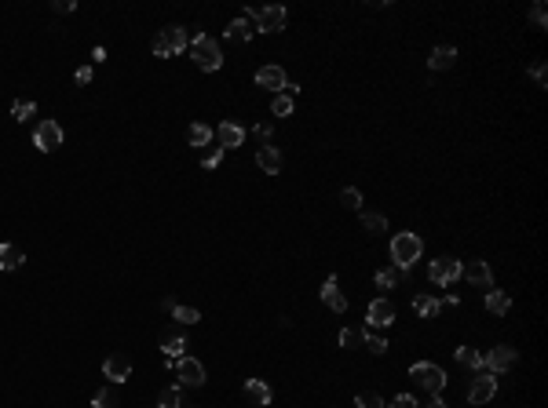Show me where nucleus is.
<instances>
[{
	"instance_id": "f257e3e1",
	"label": "nucleus",
	"mask_w": 548,
	"mask_h": 408,
	"mask_svg": "<svg viewBox=\"0 0 548 408\" xmlns=\"http://www.w3.org/2000/svg\"><path fill=\"white\" fill-rule=\"evenodd\" d=\"M420 251H424V241H420L417 234H395L391 237V263L395 270H413V263L420 259Z\"/></svg>"
},
{
	"instance_id": "f03ea898",
	"label": "nucleus",
	"mask_w": 548,
	"mask_h": 408,
	"mask_svg": "<svg viewBox=\"0 0 548 408\" xmlns=\"http://www.w3.org/2000/svg\"><path fill=\"white\" fill-rule=\"evenodd\" d=\"M190 59H194V66L197 69H205V73H216L219 66H223V51H219V44L212 40V37H194L190 40Z\"/></svg>"
},
{
	"instance_id": "7ed1b4c3",
	"label": "nucleus",
	"mask_w": 548,
	"mask_h": 408,
	"mask_svg": "<svg viewBox=\"0 0 548 408\" xmlns=\"http://www.w3.org/2000/svg\"><path fill=\"white\" fill-rule=\"evenodd\" d=\"M187 47H190V40H187L183 26H165V30L154 37V44H150V51L158 59H172V55H180V51H187Z\"/></svg>"
},
{
	"instance_id": "20e7f679",
	"label": "nucleus",
	"mask_w": 548,
	"mask_h": 408,
	"mask_svg": "<svg viewBox=\"0 0 548 408\" xmlns=\"http://www.w3.org/2000/svg\"><path fill=\"white\" fill-rule=\"evenodd\" d=\"M245 18L253 22L256 33H278L285 30V8L282 4H270V8H248Z\"/></svg>"
},
{
	"instance_id": "39448f33",
	"label": "nucleus",
	"mask_w": 548,
	"mask_h": 408,
	"mask_svg": "<svg viewBox=\"0 0 548 408\" xmlns=\"http://www.w3.org/2000/svg\"><path fill=\"white\" fill-rule=\"evenodd\" d=\"M410 379L417 382L420 390H428V394H442V387H446V372L439 365H432V361H417L410 368Z\"/></svg>"
},
{
	"instance_id": "423d86ee",
	"label": "nucleus",
	"mask_w": 548,
	"mask_h": 408,
	"mask_svg": "<svg viewBox=\"0 0 548 408\" xmlns=\"http://www.w3.org/2000/svg\"><path fill=\"white\" fill-rule=\"evenodd\" d=\"M461 259H454V255H439V259L428 266V277H432V285L446 288V285H454V280H461Z\"/></svg>"
},
{
	"instance_id": "0eeeda50",
	"label": "nucleus",
	"mask_w": 548,
	"mask_h": 408,
	"mask_svg": "<svg viewBox=\"0 0 548 408\" xmlns=\"http://www.w3.org/2000/svg\"><path fill=\"white\" fill-rule=\"evenodd\" d=\"M62 128H59V120H40L37 124V132H33V146L40 149V153H52V149H59L62 146Z\"/></svg>"
},
{
	"instance_id": "6e6552de",
	"label": "nucleus",
	"mask_w": 548,
	"mask_h": 408,
	"mask_svg": "<svg viewBox=\"0 0 548 408\" xmlns=\"http://www.w3.org/2000/svg\"><path fill=\"white\" fill-rule=\"evenodd\" d=\"M176 379L183 382V387H202V382L209 379V372H205V365L197 361V357H180L176 361Z\"/></svg>"
},
{
	"instance_id": "1a4fd4ad",
	"label": "nucleus",
	"mask_w": 548,
	"mask_h": 408,
	"mask_svg": "<svg viewBox=\"0 0 548 408\" xmlns=\"http://www.w3.org/2000/svg\"><path fill=\"white\" fill-rule=\"evenodd\" d=\"M493 397H497V375L479 372L476 379H471V387H468V404H486Z\"/></svg>"
},
{
	"instance_id": "9d476101",
	"label": "nucleus",
	"mask_w": 548,
	"mask_h": 408,
	"mask_svg": "<svg viewBox=\"0 0 548 408\" xmlns=\"http://www.w3.org/2000/svg\"><path fill=\"white\" fill-rule=\"evenodd\" d=\"M515 350L512 346H493L490 353H483V368L490 372V375H501V372H508V368H515Z\"/></svg>"
},
{
	"instance_id": "9b49d317",
	"label": "nucleus",
	"mask_w": 548,
	"mask_h": 408,
	"mask_svg": "<svg viewBox=\"0 0 548 408\" xmlns=\"http://www.w3.org/2000/svg\"><path fill=\"white\" fill-rule=\"evenodd\" d=\"M256 84L267 88V91H274V95H282L289 88V76H285L282 66H263V69H256Z\"/></svg>"
},
{
	"instance_id": "f8f14e48",
	"label": "nucleus",
	"mask_w": 548,
	"mask_h": 408,
	"mask_svg": "<svg viewBox=\"0 0 548 408\" xmlns=\"http://www.w3.org/2000/svg\"><path fill=\"white\" fill-rule=\"evenodd\" d=\"M366 321H369V328H388V324H395V306H391L388 299H373L369 310H366Z\"/></svg>"
},
{
	"instance_id": "ddd939ff",
	"label": "nucleus",
	"mask_w": 548,
	"mask_h": 408,
	"mask_svg": "<svg viewBox=\"0 0 548 408\" xmlns=\"http://www.w3.org/2000/svg\"><path fill=\"white\" fill-rule=\"evenodd\" d=\"M103 375L114 379V382H124L132 375V357H124V353H110L106 361H103Z\"/></svg>"
},
{
	"instance_id": "4468645a",
	"label": "nucleus",
	"mask_w": 548,
	"mask_h": 408,
	"mask_svg": "<svg viewBox=\"0 0 548 408\" xmlns=\"http://www.w3.org/2000/svg\"><path fill=\"white\" fill-rule=\"evenodd\" d=\"M318 295H322V302H326V306H329L333 314H344V310H347V299L340 295L336 273H329V277H326V285H322V292H318Z\"/></svg>"
},
{
	"instance_id": "2eb2a0df",
	"label": "nucleus",
	"mask_w": 548,
	"mask_h": 408,
	"mask_svg": "<svg viewBox=\"0 0 548 408\" xmlns=\"http://www.w3.org/2000/svg\"><path fill=\"white\" fill-rule=\"evenodd\" d=\"M461 277H468L471 285H479V288H493V277H490V266L483 263V259H471L468 266H461Z\"/></svg>"
},
{
	"instance_id": "dca6fc26",
	"label": "nucleus",
	"mask_w": 548,
	"mask_h": 408,
	"mask_svg": "<svg viewBox=\"0 0 548 408\" xmlns=\"http://www.w3.org/2000/svg\"><path fill=\"white\" fill-rule=\"evenodd\" d=\"M216 139H219L223 149H238V146L245 142V128H238L234 120H223V124L216 128Z\"/></svg>"
},
{
	"instance_id": "f3484780",
	"label": "nucleus",
	"mask_w": 548,
	"mask_h": 408,
	"mask_svg": "<svg viewBox=\"0 0 548 408\" xmlns=\"http://www.w3.org/2000/svg\"><path fill=\"white\" fill-rule=\"evenodd\" d=\"M161 350H165V357H168V361H180V357H183V350H187V339H183V332H176V328L161 332Z\"/></svg>"
},
{
	"instance_id": "a211bd4d",
	"label": "nucleus",
	"mask_w": 548,
	"mask_h": 408,
	"mask_svg": "<svg viewBox=\"0 0 548 408\" xmlns=\"http://www.w3.org/2000/svg\"><path fill=\"white\" fill-rule=\"evenodd\" d=\"M256 164L263 168V175H278L285 161H282V153L274 149V146H260V149H256Z\"/></svg>"
},
{
	"instance_id": "6ab92c4d",
	"label": "nucleus",
	"mask_w": 548,
	"mask_h": 408,
	"mask_svg": "<svg viewBox=\"0 0 548 408\" xmlns=\"http://www.w3.org/2000/svg\"><path fill=\"white\" fill-rule=\"evenodd\" d=\"M22 263H26V251H22L18 244H0V273H11Z\"/></svg>"
},
{
	"instance_id": "aec40b11",
	"label": "nucleus",
	"mask_w": 548,
	"mask_h": 408,
	"mask_svg": "<svg viewBox=\"0 0 548 408\" xmlns=\"http://www.w3.org/2000/svg\"><path fill=\"white\" fill-rule=\"evenodd\" d=\"M486 310H490L493 317H505V314L512 310V295L501 292V288H490V292H486Z\"/></svg>"
},
{
	"instance_id": "412c9836",
	"label": "nucleus",
	"mask_w": 548,
	"mask_h": 408,
	"mask_svg": "<svg viewBox=\"0 0 548 408\" xmlns=\"http://www.w3.org/2000/svg\"><path fill=\"white\" fill-rule=\"evenodd\" d=\"M245 397L253 401V404H260V408H263V404H270V397H274V394H270V387H267L263 379H248V382H245Z\"/></svg>"
},
{
	"instance_id": "4be33fe9",
	"label": "nucleus",
	"mask_w": 548,
	"mask_h": 408,
	"mask_svg": "<svg viewBox=\"0 0 548 408\" xmlns=\"http://www.w3.org/2000/svg\"><path fill=\"white\" fill-rule=\"evenodd\" d=\"M457 62V47L454 44H442V47H435L432 51V59H428V66L432 69H450Z\"/></svg>"
},
{
	"instance_id": "5701e85b",
	"label": "nucleus",
	"mask_w": 548,
	"mask_h": 408,
	"mask_svg": "<svg viewBox=\"0 0 548 408\" xmlns=\"http://www.w3.org/2000/svg\"><path fill=\"white\" fill-rule=\"evenodd\" d=\"M253 26H248V18H234L231 26H227V40H234V44H248L253 40Z\"/></svg>"
},
{
	"instance_id": "b1692460",
	"label": "nucleus",
	"mask_w": 548,
	"mask_h": 408,
	"mask_svg": "<svg viewBox=\"0 0 548 408\" xmlns=\"http://www.w3.org/2000/svg\"><path fill=\"white\" fill-rule=\"evenodd\" d=\"M454 357H457V365H464V368H476V372H486V368H483V353H479V350H468V346H457V350H454Z\"/></svg>"
},
{
	"instance_id": "393cba45",
	"label": "nucleus",
	"mask_w": 548,
	"mask_h": 408,
	"mask_svg": "<svg viewBox=\"0 0 548 408\" xmlns=\"http://www.w3.org/2000/svg\"><path fill=\"white\" fill-rule=\"evenodd\" d=\"M212 135H216V132H212L209 124H190V128H187V142H190V146H209Z\"/></svg>"
},
{
	"instance_id": "a878e982",
	"label": "nucleus",
	"mask_w": 548,
	"mask_h": 408,
	"mask_svg": "<svg viewBox=\"0 0 548 408\" xmlns=\"http://www.w3.org/2000/svg\"><path fill=\"white\" fill-rule=\"evenodd\" d=\"M413 310H417L420 317H435V314H439V299H435V295H417V299H413Z\"/></svg>"
},
{
	"instance_id": "bb28decb",
	"label": "nucleus",
	"mask_w": 548,
	"mask_h": 408,
	"mask_svg": "<svg viewBox=\"0 0 548 408\" xmlns=\"http://www.w3.org/2000/svg\"><path fill=\"white\" fill-rule=\"evenodd\" d=\"M362 343H366L373 353H384V350H388V339L380 336L377 328H366V332H362Z\"/></svg>"
},
{
	"instance_id": "cd10ccee",
	"label": "nucleus",
	"mask_w": 548,
	"mask_h": 408,
	"mask_svg": "<svg viewBox=\"0 0 548 408\" xmlns=\"http://www.w3.org/2000/svg\"><path fill=\"white\" fill-rule=\"evenodd\" d=\"M168 314H172V317H176L180 324H197V321H202V314H197V310H194V306H180V302H176V306H172V310H168Z\"/></svg>"
},
{
	"instance_id": "c85d7f7f",
	"label": "nucleus",
	"mask_w": 548,
	"mask_h": 408,
	"mask_svg": "<svg viewBox=\"0 0 548 408\" xmlns=\"http://www.w3.org/2000/svg\"><path fill=\"white\" fill-rule=\"evenodd\" d=\"M362 230H369V234H384V230H388V219L377 215V212H362Z\"/></svg>"
},
{
	"instance_id": "c756f323",
	"label": "nucleus",
	"mask_w": 548,
	"mask_h": 408,
	"mask_svg": "<svg viewBox=\"0 0 548 408\" xmlns=\"http://www.w3.org/2000/svg\"><path fill=\"white\" fill-rule=\"evenodd\" d=\"M92 408H117V390L114 387H103V390L92 397Z\"/></svg>"
},
{
	"instance_id": "7c9ffc66",
	"label": "nucleus",
	"mask_w": 548,
	"mask_h": 408,
	"mask_svg": "<svg viewBox=\"0 0 548 408\" xmlns=\"http://www.w3.org/2000/svg\"><path fill=\"white\" fill-rule=\"evenodd\" d=\"M270 113H274V117H289V113H292V98H289L285 91L274 95V98H270Z\"/></svg>"
},
{
	"instance_id": "2f4dec72",
	"label": "nucleus",
	"mask_w": 548,
	"mask_h": 408,
	"mask_svg": "<svg viewBox=\"0 0 548 408\" xmlns=\"http://www.w3.org/2000/svg\"><path fill=\"white\" fill-rule=\"evenodd\" d=\"M158 404H161V408H183V394H180V387H168V390H161Z\"/></svg>"
},
{
	"instance_id": "473e14b6",
	"label": "nucleus",
	"mask_w": 548,
	"mask_h": 408,
	"mask_svg": "<svg viewBox=\"0 0 548 408\" xmlns=\"http://www.w3.org/2000/svg\"><path fill=\"white\" fill-rule=\"evenodd\" d=\"M340 204H344V208H351V212H358L362 208V193L355 186H347V190H340Z\"/></svg>"
},
{
	"instance_id": "72a5a7b5",
	"label": "nucleus",
	"mask_w": 548,
	"mask_h": 408,
	"mask_svg": "<svg viewBox=\"0 0 548 408\" xmlns=\"http://www.w3.org/2000/svg\"><path fill=\"white\" fill-rule=\"evenodd\" d=\"M355 408H384V401H380V394L362 390V394H355Z\"/></svg>"
},
{
	"instance_id": "f704fd0d",
	"label": "nucleus",
	"mask_w": 548,
	"mask_h": 408,
	"mask_svg": "<svg viewBox=\"0 0 548 408\" xmlns=\"http://www.w3.org/2000/svg\"><path fill=\"white\" fill-rule=\"evenodd\" d=\"M530 26H534V30H544V26H548V11H544V4H541V0H537V4L530 8Z\"/></svg>"
},
{
	"instance_id": "c9c22d12",
	"label": "nucleus",
	"mask_w": 548,
	"mask_h": 408,
	"mask_svg": "<svg viewBox=\"0 0 548 408\" xmlns=\"http://www.w3.org/2000/svg\"><path fill=\"white\" fill-rule=\"evenodd\" d=\"M373 280H377V288H395L398 285V270H380Z\"/></svg>"
},
{
	"instance_id": "e433bc0d",
	"label": "nucleus",
	"mask_w": 548,
	"mask_h": 408,
	"mask_svg": "<svg viewBox=\"0 0 548 408\" xmlns=\"http://www.w3.org/2000/svg\"><path fill=\"white\" fill-rule=\"evenodd\" d=\"M33 102H15V106H11V113H15V120H30L33 117Z\"/></svg>"
},
{
	"instance_id": "4c0bfd02",
	"label": "nucleus",
	"mask_w": 548,
	"mask_h": 408,
	"mask_svg": "<svg viewBox=\"0 0 548 408\" xmlns=\"http://www.w3.org/2000/svg\"><path fill=\"white\" fill-rule=\"evenodd\" d=\"M223 153H227V149H223V146H212V149L205 153V157H202V164H205V168H216V164L223 161Z\"/></svg>"
},
{
	"instance_id": "58836bf2",
	"label": "nucleus",
	"mask_w": 548,
	"mask_h": 408,
	"mask_svg": "<svg viewBox=\"0 0 548 408\" xmlns=\"http://www.w3.org/2000/svg\"><path fill=\"white\" fill-rule=\"evenodd\" d=\"M358 339H362V332H355V328H344L340 332V346H355Z\"/></svg>"
},
{
	"instance_id": "ea45409f",
	"label": "nucleus",
	"mask_w": 548,
	"mask_h": 408,
	"mask_svg": "<svg viewBox=\"0 0 548 408\" xmlns=\"http://www.w3.org/2000/svg\"><path fill=\"white\" fill-rule=\"evenodd\" d=\"M530 76H534V81H537V88H544V84H548V73H544V62H534V66H530Z\"/></svg>"
},
{
	"instance_id": "a19ab883",
	"label": "nucleus",
	"mask_w": 548,
	"mask_h": 408,
	"mask_svg": "<svg viewBox=\"0 0 548 408\" xmlns=\"http://www.w3.org/2000/svg\"><path fill=\"white\" fill-rule=\"evenodd\" d=\"M391 408H420V404H417V397H413V394H398V397L391 401Z\"/></svg>"
},
{
	"instance_id": "79ce46f5",
	"label": "nucleus",
	"mask_w": 548,
	"mask_h": 408,
	"mask_svg": "<svg viewBox=\"0 0 548 408\" xmlns=\"http://www.w3.org/2000/svg\"><path fill=\"white\" fill-rule=\"evenodd\" d=\"M73 8H77L73 0H55V4H52V11H55V15H70Z\"/></svg>"
},
{
	"instance_id": "37998d69",
	"label": "nucleus",
	"mask_w": 548,
	"mask_h": 408,
	"mask_svg": "<svg viewBox=\"0 0 548 408\" xmlns=\"http://www.w3.org/2000/svg\"><path fill=\"white\" fill-rule=\"evenodd\" d=\"M270 135H274V128H270V124H256V139H260V146L270 142Z\"/></svg>"
},
{
	"instance_id": "c03bdc74",
	"label": "nucleus",
	"mask_w": 548,
	"mask_h": 408,
	"mask_svg": "<svg viewBox=\"0 0 548 408\" xmlns=\"http://www.w3.org/2000/svg\"><path fill=\"white\" fill-rule=\"evenodd\" d=\"M92 76H95L92 66H81V69H77V84H92Z\"/></svg>"
},
{
	"instance_id": "a18cd8bd",
	"label": "nucleus",
	"mask_w": 548,
	"mask_h": 408,
	"mask_svg": "<svg viewBox=\"0 0 548 408\" xmlns=\"http://www.w3.org/2000/svg\"><path fill=\"white\" fill-rule=\"evenodd\" d=\"M428 408H446V401H442L439 394H432V401H428Z\"/></svg>"
}]
</instances>
